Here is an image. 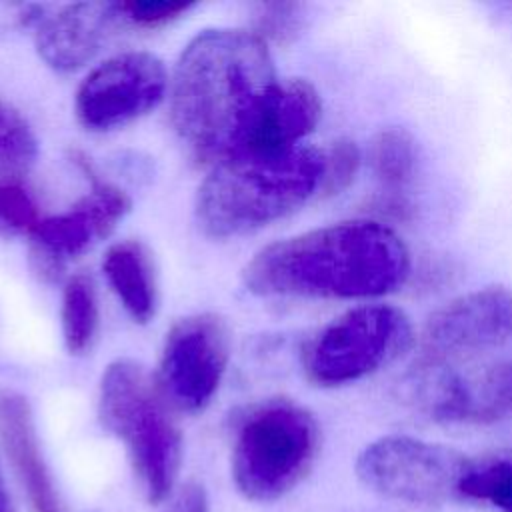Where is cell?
Masks as SVG:
<instances>
[{
	"mask_svg": "<svg viewBox=\"0 0 512 512\" xmlns=\"http://www.w3.org/2000/svg\"><path fill=\"white\" fill-rule=\"evenodd\" d=\"M278 82L264 38L236 28L194 36L170 82V118L182 142L202 160L234 156Z\"/></svg>",
	"mask_w": 512,
	"mask_h": 512,
	"instance_id": "1",
	"label": "cell"
},
{
	"mask_svg": "<svg viewBox=\"0 0 512 512\" xmlns=\"http://www.w3.org/2000/svg\"><path fill=\"white\" fill-rule=\"evenodd\" d=\"M410 274L404 240L376 220H346L262 248L244 268L258 296L374 298Z\"/></svg>",
	"mask_w": 512,
	"mask_h": 512,
	"instance_id": "2",
	"label": "cell"
},
{
	"mask_svg": "<svg viewBox=\"0 0 512 512\" xmlns=\"http://www.w3.org/2000/svg\"><path fill=\"white\" fill-rule=\"evenodd\" d=\"M324 150L294 146L214 164L196 194V222L212 238L252 234L320 194Z\"/></svg>",
	"mask_w": 512,
	"mask_h": 512,
	"instance_id": "3",
	"label": "cell"
},
{
	"mask_svg": "<svg viewBox=\"0 0 512 512\" xmlns=\"http://www.w3.org/2000/svg\"><path fill=\"white\" fill-rule=\"evenodd\" d=\"M98 416L124 444L144 498L150 504L170 500L182 464V436L142 364L120 358L104 370Z\"/></svg>",
	"mask_w": 512,
	"mask_h": 512,
	"instance_id": "4",
	"label": "cell"
},
{
	"mask_svg": "<svg viewBox=\"0 0 512 512\" xmlns=\"http://www.w3.org/2000/svg\"><path fill=\"white\" fill-rule=\"evenodd\" d=\"M320 446L314 416L292 400H268L242 418L232 446V478L252 502L290 492L312 468Z\"/></svg>",
	"mask_w": 512,
	"mask_h": 512,
	"instance_id": "5",
	"label": "cell"
},
{
	"mask_svg": "<svg viewBox=\"0 0 512 512\" xmlns=\"http://www.w3.org/2000/svg\"><path fill=\"white\" fill-rule=\"evenodd\" d=\"M414 342L412 322L392 304H366L324 326L304 350V372L318 386H342L400 358Z\"/></svg>",
	"mask_w": 512,
	"mask_h": 512,
	"instance_id": "6",
	"label": "cell"
},
{
	"mask_svg": "<svg viewBox=\"0 0 512 512\" xmlns=\"http://www.w3.org/2000/svg\"><path fill=\"white\" fill-rule=\"evenodd\" d=\"M470 466L462 452L390 434L370 442L356 460V474L370 490L410 504H440L460 496V484Z\"/></svg>",
	"mask_w": 512,
	"mask_h": 512,
	"instance_id": "7",
	"label": "cell"
},
{
	"mask_svg": "<svg viewBox=\"0 0 512 512\" xmlns=\"http://www.w3.org/2000/svg\"><path fill=\"white\" fill-rule=\"evenodd\" d=\"M400 392L432 420L494 424L512 414V358L466 372L454 364L416 358L400 382Z\"/></svg>",
	"mask_w": 512,
	"mask_h": 512,
	"instance_id": "8",
	"label": "cell"
},
{
	"mask_svg": "<svg viewBox=\"0 0 512 512\" xmlns=\"http://www.w3.org/2000/svg\"><path fill=\"white\" fill-rule=\"evenodd\" d=\"M230 358V332L216 314H194L178 320L164 338L158 392L176 410H204L224 378Z\"/></svg>",
	"mask_w": 512,
	"mask_h": 512,
	"instance_id": "9",
	"label": "cell"
},
{
	"mask_svg": "<svg viewBox=\"0 0 512 512\" xmlns=\"http://www.w3.org/2000/svg\"><path fill=\"white\" fill-rule=\"evenodd\" d=\"M168 88L162 60L130 50L98 64L76 92V118L86 130L106 132L138 120L156 108Z\"/></svg>",
	"mask_w": 512,
	"mask_h": 512,
	"instance_id": "10",
	"label": "cell"
},
{
	"mask_svg": "<svg viewBox=\"0 0 512 512\" xmlns=\"http://www.w3.org/2000/svg\"><path fill=\"white\" fill-rule=\"evenodd\" d=\"M512 338V290L484 286L432 312L420 332L418 360L466 362Z\"/></svg>",
	"mask_w": 512,
	"mask_h": 512,
	"instance_id": "11",
	"label": "cell"
},
{
	"mask_svg": "<svg viewBox=\"0 0 512 512\" xmlns=\"http://www.w3.org/2000/svg\"><path fill=\"white\" fill-rule=\"evenodd\" d=\"M128 210L130 198L122 188L108 182H94L84 198L66 212L42 218L30 234L38 272L54 278L68 260L104 240Z\"/></svg>",
	"mask_w": 512,
	"mask_h": 512,
	"instance_id": "12",
	"label": "cell"
},
{
	"mask_svg": "<svg viewBox=\"0 0 512 512\" xmlns=\"http://www.w3.org/2000/svg\"><path fill=\"white\" fill-rule=\"evenodd\" d=\"M122 24L114 2H80L60 8L36 24V50L58 72L88 64Z\"/></svg>",
	"mask_w": 512,
	"mask_h": 512,
	"instance_id": "13",
	"label": "cell"
},
{
	"mask_svg": "<svg viewBox=\"0 0 512 512\" xmlns=\"http://www.w3.org/2000/svg\"><path fill=\"white\" fill-rule=\"evenodd\" d=\"M0 444L32 512H64L26 396L0 390Z\"/></svg>",
	"mask_w": 512,
	"mask_h": 512,
	"instance_id": "14",
	"label": "cell"
},
{
	"mask_svg": "<svg viewBox=\"0 0 512 512\" xmlns=\"http://www.w3.org/2000/svg\"><path fill=\"white\" fill-rule=\"evenodd\" d=\"M320 116L322 102L310 82L300 78L278 80L236 154H266L294 148L314 130Z\"/></svg>",
	"mask_w": 512,
	"mask_h": 512,
	"instance_id": "15",
	"label": "cell"
},
{
	"mask_svg": "<svg viewBox=\"0 0 512 512\" xmlns=\"http://www.w3.org/2000/svg\"><path fill=\"white\" fill-rule=\"evenodd\" d=\"M102 270L130 318L138 324L150 322L156 314L158 290L148 250L136 240L116 242L106 250Z\"/></svg>",
	"mask_w": 512,
	"mask_h": 512,
	"instance_id": "16",
	"label": "cell"
},
{
	"mask_svg": "<svg viewBox=\"0 0 512 512\" xmlns=\"http://www.w3.org/2000/svg\"><path fill=\"white\" fill-rule=\"evenodd\" d=\"M98 332L96 290L86 274H74L62 294V334L70 354L90 350Z\"/></svg>",
	"mask_w": 512,
	"mask_h": 512,
	"instance_id": "17",
	"label": "cell"
},
{
	"mask_svg": "<svg viewBox=\"0 0 512 512\" xmlns=\"http://www.w3.org/2000/svg\"><path fill=\"white\" fill-rule=\"evenodd\" d=\"M416 142L404 128L380 130L368 146L374 176L388 188H404L416 172Z\"/></svg>",
	"mask_w": 512,
	"mask_h": 512,
	"instance_id": "18",
	"label": "cell"
},
{
	"mask_svg": "<svg viewBox=\"0 0 512 512\" xmlns=\"http://www.w3.org/2000/svg\"><path fill=\"white\" fill-rule=\"evenodd\" d=\"M460 496L488 502L500 512H512V450L470 460Z\"/></svg>",
	"mask_w": 512,
	"mask_h": 512,
	"instance_id": "19",
	"label": "cell"
},
{
	"mask_svg": "<svg viewBox=\"0 0 512 512\" xmlns=\"http://www.w3.org/2000/svg\"><path fill=\"white\" fill-rule=\"evenodd\" d=\"M36 156V138L22 116L0 100V170H16Z\"/></svg>",
	"mask_w": 512,
	"mask_h": 512,
	"instance_id": "20",
	"label": "cell"
},
{
	"mask_svg": "<svg viewBox=\"0 0 512 512\" xmlns=\"http://www.w3.org/2000/svg\"><path fill=\"white\" fill-rule=\"evenodd\" d=\"M38 206L18 184H0V234H32L40 224Z\"/></svg>",
	"mask_w": 512,
	"mask_h": 512,
	"instance_id": "21",
	"label": "cell"
},
{
	"mask_svg": "<svg viewBox=\"0 0 512 512\" xmlns=\"http://www.w3.org/2000/svg\"><path fill=\"white\" fill-rule=\"evenodd\" d=\"M122 24L138 28H156L184 16L194 4L178 0H126L114 2Z\"/></svg>",
	"mask_w": 512,
	"mask_h": 512,
	"instance_id": "22",
	"label": "cell"
},
{
	"mask_svg": "<svg viewBox=\"0 0 512 512\" xmlns=\"http://www.w3.org/2000/svg\"><path fill=\"white\" fill-rule=\"evenodd\" d=\"M360 166V150L352 140H336L324 150V176L320 194L334 196L350 186Z\"/></svg>",
	"mask_w": 512,
	"mask_h": 512,
	"instance_id": "23",
	"label": "cell"
},
{
	"mask_svg": "<svg viewBox=\"0 0 512 512\" xmlns=\"http://www.w3.org/2000/svg\"><path fill=\"white\" fill-rule=\"evenodd\" d=\"M298 24H300V6L296 4H266L258 18L260 36L268 34L276 40L292 36L298 30Z\"/></svg>",
	"mask_w": 512,
	"mask_h": 512,
	"instance_id": "24",
	"label": "cell"
},
{
	"mask_svg": "<svg viewBox=\"0 0 512 512\" xmlns=\"http://www.w3.org/2000/svg\"><path fill=\"white\" fill-rule=\"evenodd\" d=\"M164 512H208V496L202 484L188 482L170 496Z\"/></svg>",
	"mask_w": 512,
	"mask_h": 512,
	"instance_id": "25",
	"label": "cell"
},
{
	"mask_svg": "<svg viewBox=\"0 0 512 512\" xmlns=\"http://www.w3.org/2000/svg\"><path fill=\"white\" fill-rule=\"evenodd\" d=\"M0 512H14V506L10 502V496H8V490H6L2 474H0Z\"/></svg>",
	"mask_w": 512,
	"mask_h": 512,
	"instance_id": "26",
	"label": "cell"
}]
</instances>
